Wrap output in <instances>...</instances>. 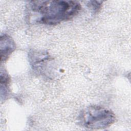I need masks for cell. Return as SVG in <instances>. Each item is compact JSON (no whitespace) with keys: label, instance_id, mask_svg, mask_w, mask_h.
I'll use <instances>...</instances> for the list:
<instances>
[{"label":"cell","instance_id":"1","mask_svg":"<svg viewBox=\"0 0 131 131\" xmlns=\"http://www.w3.org/2000/svg\"><path fill=\"white\" fill-rule=\"evenodd\" d=\"M81 8L77 1H32L28 4L27 13L31 21L54 25L72 19Z\"/></svg>","mask_w":131,"mask_h":131},{"label":"cell","instance_id":"2","mask_svg":"<svg viewBox=\"0 0 131 131\" xmlns=\"http://www.w3.org/2000/svg\"><path fill=\"white\" fill-rule=\"evenodd\" d=\"M115 121V116L110 110L98 105H91L83 110L78 117L83 127L91 129L107 128Z\"/></svg>","mask_w":131,"mask_h":131},{"label":"cell","instance_id":"3","mask_svg":"<svg viewBox=\"0 0 131 131\" xmlns=\"http://www.w3.org/2000/svg\"><path fill=\"white\" fill-rule=\"evenodd\" d=\"M1 60L6 61L16 48L15 43L13 39L9 35L4 34L1 36Z\"/></svg>","mask_w":131,"mask_h":131},{"label":"cell","instance_id":"5","mask_svg":"<svg viewBox=\"0 0 131 131\" xmlns=\"http://www.w3.org/2000/svg\"><path fill=\"white\" fill-rule=\"evenodd\" d=\"M90 4H89L90 7H91L94 11L97 12L99 11L102 5V2L100 1H90L89 2Z\"/></svg>","mask_w":131,"mask_h":131},{"label":"cell","instance_id":"4","mask_svg":"<svg viewBox=\"0 0 131 131\" xmlns=\"http://www.w3.org/2000/svg\"><path fill=\"white\" fill-rule=\"evenodd\" d=\"M9 82H10V77H9L7 73H6L5 72H4L3 73L2 71L1 74V87L4 86V88L1 89V92L3 91V90L4 91V93L3 94H4V97H5L6 95L8 93V86H9Z\"/></svg>","mask_w":131,"mask_h":131}]
</instances>
